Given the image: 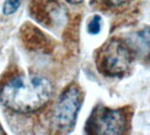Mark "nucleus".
Masks as SVG:
<instances>
[{
  "instance_id": "1",
  "label": "nucleus",
  "mask_w": 150,
  "mask_h": 135,
  "mask_svg": "<svg viewBox=\"0 0 150 135\" xmlns=\"http://www.w3.org/2000/svg\"><path fill=\"white\" fill-rule=\"evenodd\" d=\"M52 93L53 87L47 78L40 75H21L1 87L0 101L11 112L25 114L44 107Z\"/></svg>"
},
{
  "instance_id": "6",
  "label": "nucleus",
  "mask_w": 150,
  "mask_h": 135,
  "mask_svg": "<svg viewBox=\"0 0 150 135\" xmlns=\"http://www.w3.org/2000/svg\"><path fill=\"white\" fill-rule=\"evenodd\" d=\"M22 0H5L3 5V13L6 16L16 12L21 4Z\"/></svg>"
},
{
  "instance_id": "5",
  "label": "nucleus",
  "mask_w": 150,
  "mask_h": 135,
  "mask_svg": "<svg viewBox=\"0 0 150 135\" xmlns=\"http://www.w3.org/2000/svg\"><path fill=\"white\" fill-rule=\"evenodd\" d=\"M134 45L143 54H150V28L137 32L134 37Z\"/></svg>"
},
{
  "instance_id": "2",
  "label": "nucleus",
  "mask_w": 150,
  "mask_h": 135,
  "mask_svg": "<svg viewBox=\"0 0 150 135\" xmlns=\"http://www.w3.org/2000/svg\"><path fill=\"white\" fill-rule=\"evenodd\" d=\"M81 106V94L76 86H69L60 96L54 112L56 128L62 133L71 131Z\"/></svg>"
},
{
  "instance_id": "8",
  "label": "nucleus",
  "mask_w": 150,
  "mask_h": 135,
  "mask_svg": "<svg viewBox=\"0 0 150 135\" xmlns=\"http://www.w3.org/2000/svg\"><path fill=\"white\" fill-rule=\"evenodd\" d=\"M107 2L108 4L110 5H112V6H118V5H120L129 0H105Z\"/></svg>"
},
{
  "instance_id": "9",
  "label": "nucleus",
  "mask_w": 150,
  "mask_h": 135,
  "mask_svg": "<svg viewBox=\"0 0 150 135\" xmlns=\"http://www.w3.org/2000/svg\"><path fill=\"white\" fill-rule=\"evenodd\" d=\"M65 1H67L69 4H79L83 0H65Z\"/></svg>"
},
{
  "instance_id": "7",
  "label": "nucleus",
  "mask_w": 150,
  "mask_h": 135,
  "mask_svg": "<svg viewBox=\"0 0 150 135\" xmlns=\"http://www.w3.org/2000/svg\"><path fill=\"white\" fill-rule=\"evenodd\" d=\"M101 30V18L98 15L94 16L89 25H88V32L91 34H98Z\"/></svg>"
},
{
  "instance_id": "4",
  "label": "nucleus",
  "mask_w": 150,
  "mask_h": 135,
  "mask_svg": "<svg viewBox=\"0 0 150 135\" xmlns=\"http://www.w3.org/2000/svg\"><path fill=\"white\" fill-rule=\"evenodd\" d=\"M126 127L127 120L122 111L101 108L93 115L88 128L95 134L119 135L125 132Z\"/></svg>"
},
{
  "instance_id": "3",
  "label": "nucleus",
  "mask_w": 150,
  "mask_h": 135,
  "mask_svg": "<svg viewBox=\"0 0 150 135\" xmlns=\"http://www.w3.org/2000/svg\"><path fill=\"white\" fill-rule=\"evenodd\" d=\"M131 60L128 48L123 43L112 40L101 51L98 66L109 76H120L129 69Z\"/></svg>"
},
{
  "instance_id": "10",
  "label": "nucleus",
  "mask_w": 150,
  "mask_h": 135,
  "mask_svg": "<svg viewBox=\"0 0 150 135\" xmlns=\"http://www.w3.org/2000/svg\"><path fill=\"white\" fill-rule=\"evenodd\" d=\"M4 134V131L1 128V127H0V134Z\"/></svg>"
}]
</instances>
